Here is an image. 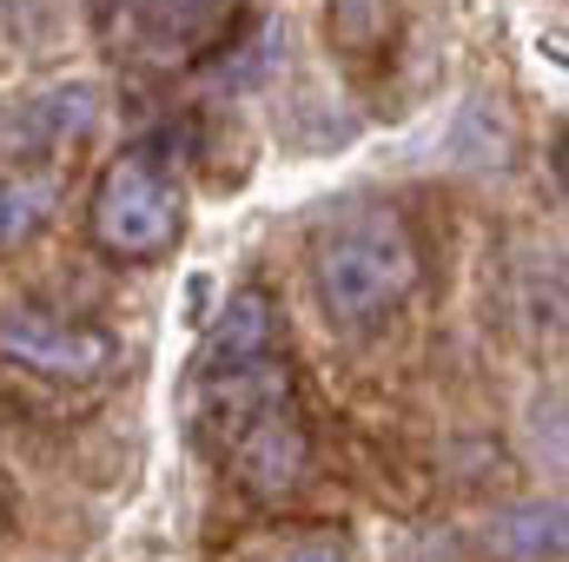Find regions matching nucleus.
Listing matches in <instances>:
<instances>
[{"instance_id": "1", "label": "nucleus", "mask_w": 569, "mask_h": 562, "mask_svg": "<svg viewBox=\"0 0 569 562\" xmlns=\"http://www.w3.org/2000/svg\"><path fill=\"white\" fill-rule=\"evenodd\" d=\"M425 279V259H418V239L398 212L385 205H351L338 212L318 245H311V291H318V311L331 331L345 338H378Z\"/></svg>"}, {"instance_id": "2", "label": "nucleus", "mask_w": 569, "mask_h": 562, "mask_svg": "<svg viewBox=\"0 0 569 562\" xmlns=\"http://www.w3.org/2000/svg\"><path fill=\"white\" fill-rule=\"evenodd\" d=\"M186 225V179L166 140H133L120 145L87 199V239L120 259V265H152L172 252Z\"/></svg>"}, {"instance_id": "3", "label": "nucleus", "mask_w": 569, "mask_h": 562, "mask_svg": "<svg viewBox=\"0 0 569 562\" xmlns=\"http://www.w3.org/2000/svg\"><path fill=\"white\" fill-rule=\"evenodd\" d=\"M0 358L47 384H93L120 364V338L93 318H67V311L7 298L0 304Z\"/></svg>"}, {"instance_id": "4", "label": "nucleus", "mask_w": 569, "mask_h": 562, "mask_svg": "<svg viewBox=\"0 0 569 562\" xmlns=\"http://www.w3.org/2000/svg\"><path fill=\"white\" fill-rule=\"evenodd\" d=\"M100 120V93L87 80H53V87H33L20 93L13 107H0V159L20 172V165H40L53 152H67L73 140H87Z\"/></svg>"}, {"instance_id": "5", "label": "nucleus", "mask_w": 569, "mask_h": 562, "mask_svg": "<svg viewBox=\"0 0 569 562\" xmlns=\"http://www.w3.org/2000/svg\"><path fill=\"white\" fill-rule=\"evenodd\" d=\"M219 450H226L232 476H239L259 503H279V496H291V490L305 483V470H311V436H305V418H298V398L266 404L259 418L239 423Z\"/></svg>"}, {"instance_id": "6", "label": "nucleus", "mask_w": 569, "mask_h": 562, "mask_svg": "<svg viewBox=\"0 0 569 562\" xmlns=\"http://www.w3.org/2000/svg\"><path fill=\"white\" fill-rule=\"evenodd\" d=\"M272 351H284L279 304H272L266 284H239V291L212 311V324H206V338H199L192 378H206V371H239V364H259V358H272Z\"/></svg>"}, {"instance_id": "7", "label": "nucleus", "mask_w": 569, "mask_h": 562, "mask_svg": "<svg viewBox=\"0 0 569 562\" xmlns=\"http://www.w3.org/2000/svg\"><path fill=\"white\" fill-rule=\"evenodd\" d=\"M490 550L503 562H557L563 556V510L557 503H517L490 523Z\"/></svg>"}, {"instance_id": "8", "label": "nucleus", "mask_w": 569, "mask_h": 562, "mask_svg": "<svg viewBox=\"0 0 569 562\" xmlns=\"http://www.w3.org/2000/svg\"><path fill=\"white\" fill-rule=\"evenodd\" d=\"M53 219V179L47 172H7L0 179V252L27 245Z\"/></svg>"}, {"instance_id": "9", "label": "nucleus", "mask_w": 569, "mask_h": 562, "mask_svg": "<svg viewBox=\"0 0 569 562\" xmlns=\"http://www.w3.org/2000/svg\"><path fill=\"white\" fill-rule=\"evenodd\" d=\"M284 562H358V556H351L345 536H305V543H291V556Z\"/></svg>"}, {"instance_id": "10", "label": "nucleus", "mask_w": 569, "mask_h": 562, "mask_svg": "<svg viewBox=\"0 0 569 562\" xmlns=\"http://www.w3.org/2000/svg\"><path fill=\"white\" fill-rule=\"evenodd\" d=\"M166 7H172V13H212L219 0H166Z\"/></svg>"}]
</instances>
